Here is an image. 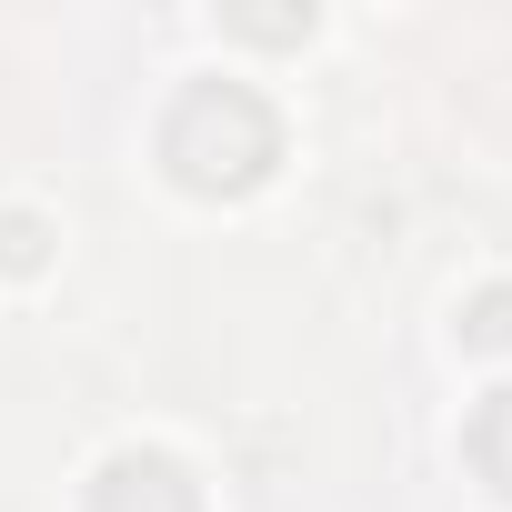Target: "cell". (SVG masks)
<instances>
[{"mask_svg":"<svg viewBox=\"0 0 512 512\" xmlns=\"http://www.w3.org/2000/svg\"><path fill=\"white\" fill-rule=\"evenodd\" d=\"M161 161H171L181 191L231 201V191H251V181L282 161V121H272L262 91H241V81H201V91H181V111L161 121Z\"/></svg>","mask_w":512,"mask_h":512,"instance_id":"obj_1","label":"cell"},{"mask_svg":"<svg viewBox=\"0 0 512 512\" xmlns=\"http://www.w3.org/2000/svg\"><path fill=\"white\" fill-rule=\"evenodd\" d=\"M91 512H201V492L171 452H111L91 482Z\"/></svg>","mask_w":512,"mask_h":512,"instance_id":"obj_2","label":"cell"},{"mask_svg":"<svg viewBox=\"0 0 512 512\" xmlns=\"http://www.w3.org/2000/svg\"><path fill=\"white\" fill-rule=\"evenodd\" d=\"M472 462L492 472V492H512V382L482 402V422H472Z\"/></svg>","mask_w":512,"mask_h":512,"instance_id":"obj_3","label":"cell"},{"mask_svg":"<svg viewBox=\"0 0 512 512\" xmlns=\"http://www.w3.org/2000/svg\"><path fill=\"white\" fill-rule=\"evenodd\" d=\"M51 262V231L31 211H0V272H41Z\"/></svg>","mask_w":512,"mask_h":512,"instance_id":"obj_4","label":"cell"},{"mask_svg":"<svg viewBox=\"0 0 512 512\" xmlns=\"http://www.w3.org/2000/svg\"><path fill=\"white\" fill-rule=\"evenodd\" d=\"M462 342H482V352H502V342H512V292H502V282H492V292H472Z\"/></svg>","mask_w":512,"mask_h":512,"instance_id":"obj_5","label":"cell"}]
</instances>
